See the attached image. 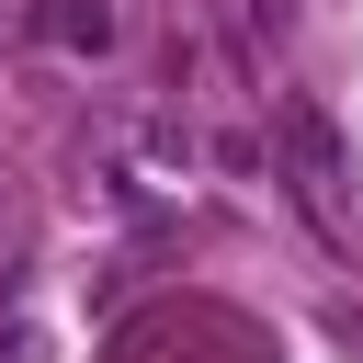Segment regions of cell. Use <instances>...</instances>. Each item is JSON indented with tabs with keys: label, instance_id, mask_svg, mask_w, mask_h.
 <instances>
[{
	"label": "cell",
	"instance_id": "1",
	"mask_svg": "<svg viewBox=\"0 0 363 363\" xmlns=\"http://www.w3.org/2000/svg\"><path fill=\"white\" fill-rule=\"evenodd\" d=\"M57 34H68V45H113V11H102V0H79V11H57Z\"/></svg>",
	"mask_w": 363,
	"mask_h": 363
}]
</instances>
